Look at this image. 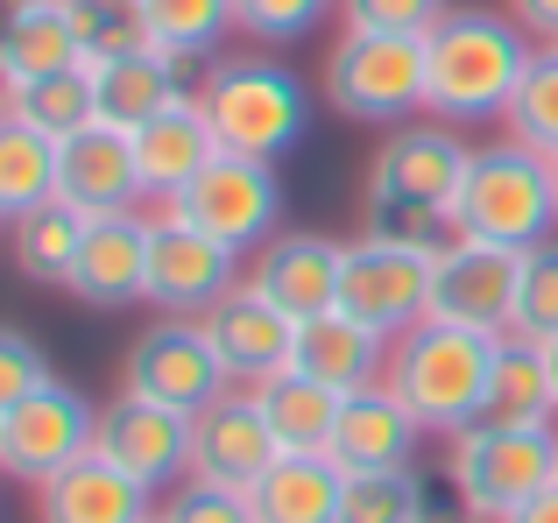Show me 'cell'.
Here are the masks:
<instances>
[{
    "label": "cell",
    "instance_id": "6da1fadb",
    "mask_svg": "<svg viewBox=\"0 0 558 523\" xmlns=\"http://www.w3.org/2000/svg\"><path fill=\"white\" fill-rule=\"evenodd\" d=\"M460 135L466 127H446L432 113L389 127L381 149L368 156V178H361V234L417 248V255H446L452 241H466L460 220H452V198H460L474 142Z\"/></svg>",
    "mask_w": 558,
    "mask_h": 523
},
{
    "label": "cell",
    "instance_id": "7a4b0ae2",
    "mask_svg": "<svg viewBox=\"0 0 558 523\" xmlns=\"http://www.w3.org/2000/svg\"><path fill=\"white\" fill-rule=\"evenodd\" d=\"M537 42L517 14L495 8H446L424 28V113L446 127H488L509 113Z\"/></svg>",
    "mask_w": 558,
    "mask_h": 523
},
{
    "label": "cell",
    "instance_id": "3957f363",
    "mask_svg": "<svg viewBox=\"0 0 558 523\" xmlns=\"http://www.w3.org/2000/svg\"><path fill=\"white\" fill-rule=\"evenodd\" d=\"M495 361H502V332H474L452 318H417L403 340H389V368L381 382L410 403L424 431H466L495 417Z\"/></svg>",
    "mask_w": 558,
    "mask_h": 523
},
{
    "label": "cell",
    "instance_id": "277c9868",
    "mask_svg": "<svg viewBox=\"0 0 558 523\" xmlns=\"http://www.w3.org/2000/svg\"><path fill=\"white\" fill-rule=\"evenodd\" d=\"M198 107L213 121L219 149L283 163L312 135V85L276 57H213L198 78Z\"/></svg>",
    "mask_w": 558,
    "mask_h": 523
},
{
    "label": "cell",
    "instance_id": "5b68a950",
    "mask_svg": "<svg viewBox=\"0 0 558 523\" xmlns=\"http://www.w3.org/2000/svg\"><path fill=\"white\" fill-rule=\"evenodd\" d=\"M452 220L466 241H495V248H537L558 234V170L545 149L517 135L474 142L466 156L460 198H452Z\"/></svg>",
    "mask_w": 558,
    "mask_h": 523
},
{
    "label": "cell",
    "instance_id": "8992f818",
    "mask_svg": "<svg viewBox=\"0 0 558 523\" xmlns=\"http://www.w3.org/2000/svg\"><path fill=\"white\" fill-rule=\"evenodd\" d=\"M446 482L474 523H509L531 496L558 482V425L481 417L446 439Z\"/></svg>",
    "mask_w": 558,
    "mask_h": 523
},
{
    "label": "cell",
    "instance_id": "52a82bcc",
    "mask_svg": "<svg viewBox=\"0 0 558 523\" xmlns=\"http://www.w3.org/2000/svg\"><path fill=\"white\" fill-rule=\"evenodd\" d=\"M326 107L361 127H403L424 113V36L347 28L326 50Z\"/></svg>",
    "mask_w": 558,
    "mask_h": 523
},
{
    "label": "cell",
    "instance_id": "ba28073f",
    "mask_svg": "<svg viewBox=\"0 0 558 523\" xmlns=\"http://www.w3.org/2000/svg\"><path fill=\"white\" fill-rule=\"evenodd\" d=\"M121 389L142 397V403H163V411H178V417H198L205 403H219L233 389V375H227V361H219L205 318L163 312V318H149V326L128 340Z\"/></svg>",
    "mask_w": 558,
    "mask_h": 523
},
{
    "label": "cell",
    "instance_id": "9c48e42d",
    "mask_svg": "<svg viewBox=\"0 0 558 523\" xmlns=\"http://www.w3.org/2000/svg\"><path fill=\"white\" fill-rule=\"evenodd\" d=\"M170 212L191 220L198 234H213L219 248L255 255L262 241L283 234V178H276V163H262V156L219 149L213 163H205L198 178L170 198Z\"/></svg>",
    "mask_w": 558,
    "mask_h": 523
},
{
    "label": "cell",
    "instance_id": "30bf717a",
    "mask_svg": "<svg viewBox=\"0 0 558 523\" xmlns=\"http://www.w3.org/2000/svg\"><path fill=\"white\" fill-rule=\"evenodd\" d=\"M93 431H99V403L85 389H71L64 375H50L36 397L0 411V474L43 488L50 474H64L71 460L93 453Z\"/></svg>",
    "mask_w": 558,
    "mask_h": 523
},
{
    "label": "cell",
    "instance_id": "8fae6325",
    "mask_svg": "<svg viewBox=\"0 0 558 523\" xmlns=\"http://www.w3.org/2000/svg\"><path fill=\"white\" fill-rule=\"evenodd\" d=\"M340 312L361 318L381 340H403L417 318H432V255L396 248V241H347V269H340Z\"/></svg>",
    "mask_w": 558,
    "mask_h": 523
},
{
    "label": "cell",
    "instance_id": "7c38bea8",
    "mask_svg": "<svg viewBox=\"0 0 558 523\" xmlns=\"http://www.w3.org/2000/svg\"><path fill=\"white\" fill-rule=\"evenodd\" d=\"M156 234H149V304L156 312H178V318H205L233 283H241V262L233 248H219L213 234H198L191 220H178L170 206L149 212Z\"/></svg>",
    "mask_w": 558,
    "mask_h": 523
},
{
    "label": "cell",
    "instance_id": "4fadbf2b",
    "mask_svg": "<svg viewBox=\"0 0 558 523\" xmlns=\"http://www.w3.org/2000/svg\"><path fill=\"white\" fill-rule=\"evenodd\" d=\"M517 283H523V248H495V241H452L432 255V318L474 332H509L517 326Z\"/></svg>",
    "mask_w": 558,
    "mask_h": 523
},
{
    "label": "cell",
    "instance_id": "5bb4252c",
    "mask_svg": "<svg viewBox=\"0 0 558 523\" xmlns=\"http://www.w3.org/2000/svg\"><path fill=\"white\" fill-rule=\"evenodd\" d=\"M93 453L113 460L121 474H135L142 488H178L191 474V417L163 411V403H142L128 389H113V403H99V431Z\"/></svg>",
    "mask_w": 558,
    "mask_h": 523
},
{
    "label": "cell",
    "instance_id": "9a60e30c",
    "mask_svg": "<svg viewBox=\"0 0 558 523\" xmlns=\"http://www.w3.org/2000/svg\"><path fill=\"white\" fill-rule=\"evenodd\" d=\"M149 234H156V220L142 206L85 220L78 262H71V297L93 304V312H128V304H149Z\"/></svg>",
    "mask_w": 558,
    "mask_h": 523
},
{
    "label": "cell",
    "instance_id": "2e32d148",
    "mask_svg": "<svg viewBox=\"0 0 558 523\" xmlns=\"http://www.w3.org/2000/svg\"><path fill=\"white\" fill-rule=\"evenodd\" d=\"M283 460L269 417H262L255 389L233 382L219 403H205L191 417V482H219V488H255L262 474Z\"/></svg>",
    "mask_w": 558,
    "mask_h": 523
},
{
    "label": "cell",
    "instance_id": "e0dca14e",
    "mask_svg": "<svg viewBox=\"0 0 558 523\" xmlns=\"http://www.w3.org/2000/svg\"><path fill=\"white\" fill-rule=\"evenodd\" d=\"M57 198L85 220L99 212H128L142 206V170H135V135L113 121H85L78 135L57 142Z\"/></svg>",
    "mask_w": 558,
    "mask_h": 523
},
{
    "label": "cell",
    "instance_id": "ac0fdd59",
    "mask_svg": "<svg viewBox=\"0 0 558 523\" xmlns=\"http://www.w3.org/2000/svg\"><path fill=\"white\" fill-rule=\"evenodd\" d=\"M340 269H347V241L290 234V227L247 255V283H255L276 312H290L298 326L318 318V312H340Z\"/></svg>",
    "mask_w": 558,
    "mask_h": 523
},
{
    "label": "cell",
    "instance_id": "d6986e66",
    "mask_svg": "<svg viewBox=\"0 0 558 523\" xmlns=\"http://www.w3.org/2000/svg\"><path fill=\"white\" fill-rule=\"evenodd\" d=\"M205 332H213L219 361H227V375H233L241 389H255L262 375L290 368V354H298V318L276 312V304L262 297L247 276L213 304V312H205Z\"/></svg>",
    "mask_w": 558,
    "mask_h": 523
},
{
    "label": "cell",
    "instance_id": "ffe728a7",
    "mask_svg": "<svg viewBox=\"0 0 558 523\" xmlns=\"http://www.w3.org/2000/svg\"><path fill=\"white\" fill-rule=\"evenodd\" d=\"M36 523H156V488H142L113 460L85 453L36 488Z\"/></svg>",
    "mask_w": 558,
    "mask_h": 523
},
{
    "label": "cell",
    "instance_id": "44dd1931",
    "mask_svg": "<svg viewBox=\"0 0 558 523\" xmlns=\"http://www.w3.org/2000/svg\"><path fill=\"white\" fill-rule=\"evenodd\" d=\"M417 439H424V425L410 417V403L389 382H368V389H347L340 431H332V460L347 474H389V467H410Z\"/></svg>",
    "mask_w": 558,
    "mask_h": 523
},
{
    "label": "cell",
    "instance_id": "7402d4cb",
    "mask_svg": "<svg viewBox=\"0 0 558 523\" xmlns=\"http://www.w3.org/2000/svg\"><path fill=\"white\" fill-rule=\"evenodd\" d=\"M213 156H219V135H213V121H205V107H198V85H191L178 107H163L156 121L135 127V170H142V192H149L156 206H170Z\"/></svg>",
    "mask_w": 558,
    "mask_h": 523
},
{
    "label": "cell",
    "instance_id": "603a6c76",
    "mask_svg": "<svg viewBox=\"0 0 558 523\" xmlns=\"http://www.w3.org/2000/svg\"><path fill=\"white\" fill-rule=\"evenodd\" d=\"M255 523H340L347 502V467L332 453H283L255 488Z\"/></svg>",
    "mask_w": 558,
    "mask_h": 523
},
{
    "label": "cell",
    "instance_id": "cb8c5ba5",
    "mask_svg": "<svg viewBox=\"0 0 558 523\" xmlns=\"http://www.w3.org/2000/svg\"><path fill=\"white\" fill-rule=\"evenodd\" d=\"M290 368L318 375V382H332L347 397V389L381 382V368H389V340L368 332L361 318H347V312H318V318L298 326V354H290Z\"/></svg>",
    "mask_w": 558,
    "mask_h": 523
},
{
    "label": "cell",
    "instance_id": "d4e9b609",
    "mask_svg": "<svg viewBox=\"0 0 558 523\" xmlns=\"http://www.w3.org/2000/svg\"><path fill=\"white\" fill-rule=\"evenodd\" d=\"M184 71L191 64H178V57H163V50H128V57H113V64H93L99 121H113V127L135 135L142 121H156L163 107H178V99L191 93Z\"/></svg>",
    "mask_w": 558,
    "mask_h": 523
},
{
    "label": "cell",
    "instance_id": "484cf974",
    "mask_svg": "<svg viewBox=\"0 0 558 523\" xmlns=\"http://www.w3.org/2000/svg\"><path fill=\"white\" fill-rule=\"evenodd\" d=\"M255 403H262V417H269L283 453H332L340 403H347L332 382H318V375H304V368H276V375L255 382Z\"/></svg>",
    "mask_w": 558,
    "mask_h": 523
},
{
    "label": "cell",
    "instance_id": "4316f807",
    "mask_svg": "<svg viewBox=\"0 0 558 523\" xmlns=\"http://www.w3.org/2000/svg\"><path fill=\"white\" fill-rule=\"evenodd\" d=\"M71 64H85V57H78V28H71L64 0H14L8 22H0V93Z\"/></svg>",
    "mask_w": 558,
    "mask_h": 523
},
{
    "label": "cell",
    "instance_id": "83f0119b",
    "mask_svg": "<svg viewBox=\"0 0 558 523\" xmlns=\"http://www.w3.org/2000/svg\"><path fill=\"white\" fill-rule=\"evenodd\" d=\"M340 523H474V516L460 510L452 482L432 488L424 474L389 467V474H347Z\"/></svg>",
    "mask_w": 558,
    "mask_h": 523
},
{
    "label": "cell",
    "instance_id": "f1b7e54d",
    "mask_svg": "<svg viewBox=\"0 0 558 523\" xmlns=\"http://www.w3.org/2000/svg\"><path fill=\"white\" fill-rule=\"evenodd\" d=\"M135 14H142L149 50L178 57V64H213L227 50V36L241 28L233 0H135Z\"/></svg>",
    "mask_w": 558,
    "mask_h": 523
},
{
    "label": "cell",
    "instance_id": "f546056e",
    "mask_svg": "<svg viewBox=\"0 0 558 523\" xmlns=\"http://www.w3.org/2000/svg\"><path fill=\"white\" fill-rule=\"evenodd\" d=\"M78 234H85V212H71L64 198L8 220V255L22 269V283L43 290H71V262H78Z\"/></svg>",
    "mask_w": 558,
    "mask_h": 523
},
{
    "label": "cell",
    "instance_id": "4dcf8cb0",
    "mask_svg": "<svg viewBox=\"0 0 558 523\" xmlns=\"http://www.w3.org/2000/svg\"><path fill=\"white\" fill-rule=\"evenodd\" d=\"M0 113H14L22 127H36V135H50V142L78 135L85 121H99L93 64H71V71H50V78L8 85V93H0Z\"/></svg>",
    "mask_w": 558,
    "mask_h": 523
},
{
    "label": "cell",
    "instance_id": "1f68e13d",
    "mask_svg": "<svg viewBox=\"0 0 558 523\" xmlns=\"http://www.w3.org/2000/svg\"><path fill=\"white\" fill-rule=\"evenodd\" d=\"M50 198H57V142L0 113V220H22Z\"/></svg>",
    "mask_w": 558,
    "mask_h": 523
},
{
    "label": "cell",
    "instance_id": "d6a6232c",
    "mask_svg": "<svg viewBox=\"0 0 558 523\" xmlns=\"http://www.w3.org/2000/svg\"><path fill=\"white\" fill-rule=\"evenodd\" d=\"M495 417H523V425H551V368H545V340L502 332V361H495Z\"/></svg>",
    "mask_w": 558,
    "mask_h": 523
},
{
    "label": "cell",
    "instance_id": "836d02e7",
    "mask_svg": "<svg viewBox=\"0 0 558 523\" xmlns=\"http://www.w3.org/2000/svg\"><path fill=\"white\" fill-rule=\"evenodd\" d=\"M502 135L558 156V42H537L531 50V71H523L517 99H509V113H502Z\"/></svg>",
    "mask_w": 558,
    "mask_h": 523
},
{
    "label": "cell",
    "instance_id": "e575fe53",
    "mask_svg": "<svg viewBox=\"0 0 558 523\" xmlns=\"http://www.w3.org/2000/svg\"><path fill=\"white\" fill-rule=\"evenodd\" d=\"M64 14H71V28H78L85 64H113V57H128V50H149L135 0H64Z\"/></svg>",
    "mask_w": 558,
    "mask_h": 523
},
{
    "label": "cell",
    "instance_id": "d590c367",
    "mask_svg": "<svg viewBox=\"0 0 558 523\" xmlns=\"http://www.w3.org/2000/svg\"><path fill=\"white\" fill-rule=\"evenodd\" d=\"M332 14H340V0H233L241 36H255L262 50H290V42L318 36Z\"/></svg>",
    "mask_w": 558,
    "mask_h": 523
},
{
    "label": "cell",
    "instance_id": "8d00e7d4",
    "mask_svg": "<svg viewBox=\"0 0 558 523\" xmlns=\"http://www.w3.org/2000/svg\"><path fill=\"white\" fill-rule=\"evenodd\" d=\"M523 340H558V234L523 248V283H517V326Z\"/></svg>",
    "mask_w": 558,
    "mask_h": 523
},
{
    "label": "cell",
    "instance_id": "74e56055",
    "mask_svg": "<svg viewBox=\"0 0 558 523\" xmlns=\"http://www.w3.org/2000/svg\"><path fill=\"white\" fill-rule=\"evenodd\" d=\"M156 523H255V502L247 488H219V482H184L156 502Z\"/></svg>",
    "mask_w": 558,
    "mask_h": 523
},
{
    "label": "cell",
    "instance_id": "f35d334b",
    "mask_svg": "<svg viewBox=\"0 0 558 523\" xmlns=\"http://www.w3.org/2000/svg\"><path fill=\"white\" fill-rule=\"evenodd\" d=\"M50 375H57V368H50V346H43L36 332L0 326V411H14L22 397H36Z\"/></svg>",
    "mask_w": 558,
    "mask_h": 523
},
{
    "label": "cell",
    "instance_id": "ab89813d",
    "mask_svg": "<svg viewBox=\"0 0 558 523\" xmlns=\"http://www.w3.org/2000/svg\"><path fill=\"white\" fill-rule=\"evenodd\" d=\"M452 0H340L347 28H381V36H424Z\"/></svg>",
    "mask_w": 558,
    "mask_h": 523
},
{
    "label": "cell",
    "instance_id": "60d3db41",
    "mask_svg": "<svg viewBox=\"0 0 558 523\" xmlns=\"http://www.w3.org/2000/svg\"><path fill=\"white\" fill-rule=\"evenodd\" d=\"M509 14L523 22L531 42H558V0H509Z\"/></svg>",
    "mask_w": 558,
    "mask_h": 523
},
{
    "label": "cell",
    "instance_id": "b9f144b4",
    "mask_svg": "<svg viewBox=\"0 0 558 523\" xmlns=\"http://www.w3.org/2000/svg\"><path fill=\"white\" fill-rule=\"evenodd\" d=\"M509 523H558V482L545 488V496H531V502H523V510L509 516Z\"/></svg>",
    "mask_w": 558,
    "mask_h": 523
},
{
    "label": "cell",
    "instance_id": "7bdbcfd3",
    "mask_svg": "<svg viewBox=\"0 0 558 523\" xmlns=\"http://www.w3.org/2000/svg\"><path fill=\"white\" fill-rule=\"evenodd\" d=\"M545 368H551V403H558V340H545Z\"/></svg>",
    "mask_w": 558,
    "mask_h": 523
},
{
    "label": "cell",
    "instance_id": "ee69618b",
    "mask_svg": "<svg viewBox=\"0 0 558 523\" xmlns=\"http://www.w3.org/2000/svg\"><path fill=\"white\" fill-rule=\"evenodd\" d=\"M8 8H14V0H0V22H8Z\"/></svg>",
    "mask_w": 558,
    "mask_h": 523
},
{
    "label": "cell",
    "instance_id": "f6af8a7d",
    "mask_svg": "<svg viewBox=\"0 0 558 523\" xmlns=\"http://www.w3.org/2000/svg\"><path fill=\"white\" fill-rule=\"evenodd\" d=\"M551 170H558V156H551Z\"/></svg>",
    "mask_w": 558,
    "mask_h": 523
},
{
    "label": "cell",
    "instance_id": "bcb514c9",
    "mask_svg": "<svg viewBox=\"0 0 558 523\" xmlns=\"http://www.w3.org/2000/svg\"><path fill=\"white\" fill-rule=\"evenodd\" d=\"M0 227H8V220H0Z\"/></svg>",
    "mask_w": 558,
    "mask_h": 523
}]
</instances>
